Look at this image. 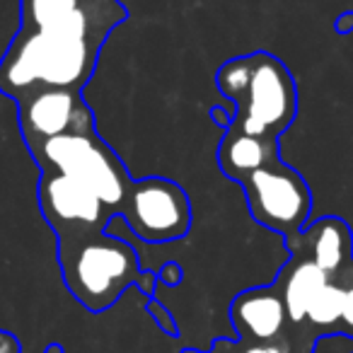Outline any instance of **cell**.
<instances>
[{
    "label": "cell",
    "mask_w": 353,
    "mask_h": 353,
    "mask_svg": "<svg viewBox=\"0 0 353 353\" xmlns=\"http://www.w3.org/2000/svg\"><path fill=\"white\" fill-rule=\"evenodd\" d=\"M109 32L99 27L20 30L0 61V92L22 99L39 90H80Z\"/></svg>",
    "instance_id": "1"
},
{
    "label": "cell",
    "mask_w": 353,
    "mask_h": 353,
    "mask_svg": "<svg viewBox=\"0 0 353 353\" xmlns=\"http://www.w3.org/2000/svg\"><path fill=\"white\" fill-rule=\"evenodd\" d=\"M63 283L88 312H104L136 285L152 298L157 285L155 271L141 266V256L131 242L107 230L65 232L56 235Z\"/></svg>",
    "instance_id": "2"
},
{
    "label": "cell",
    "mask_w": 353,
    "mask_h": 353,
    "mask_svg": "<svg viewBox=\"0 0 353 353\" xmlns=\"http://www.w3.org/2000/svg\"><path fill=\"white\" fill-rule=\"evenodd\" d=\"M41 172H61L73 176L92 192L104 206L119 216L131 189V174L119 155L99 138V133H65L27 145Z\"/></svg>",
    "instance_id": "3"
},
{
    "label": "cell",
    "mask_w": 353,
    "mask_h": 353,
    "mask_svg": "<svg viewBox=\"0 0 353 353\" xmlns=\"http://www.w3.org/2000/svg\"><path fill=\"white\" fill-rule=\"evenodd\" d=\"M298 114V88L288 65L274 54L254 51L245 90L235 97L232 126L266 141L279 136Z\"/></svg>",
    "instance_id": "4"
},
{
    "label": "cell",
    "mask_w": 353,
    "mask_h": 353,
    "mask_svg": "<svg viewBox=\"0 0 353 353\" xmlns=\"http://www.w3.org/2000/svg\"><path fill=\"white\" fill-rule=\"evenodd\" d=\"M250 216L266 230L279 232L285 242L303 232L312 211V192L298 170L283 160L256 170L242 182Z\"/></svg>",
    "instance_id": "5"
},
{
    "label": "cell",
    "mask_w": 353,
    "mask_h": 353,
    "mask_svg": "<svg viewBox=\"0 0 353 353\" xmlns=\"http://www.w3.org/2000/svg\"><path fill=\"white\" fill-rule=\"evenodd\" d=\"M119 216L133 237L150 245L182 240L192 230V201L182 184L165 176L133 179Z\"/></svg>",
    "instance_id": "6"
},
{
    "label": "cell",
    "mask_w": 353,
    "mask_h": 353,
    "mask_svg": "<svg viewBox=\"0 0 353 353\" xmlns=\"http://www.w3.org/2000/svg\"><path fill=\"white\" fill-rule=\"evenodd\" d=\"M37 196L41 213L56 235L107 230V223L117 216L92 192L61 172H41Z\"/></svg>",
    "instance_id": "7"
},
{
    "label": "cell",
    "mask_w": 353,
    "mask_h": 353,
    "mask_svg": "<svg viewBox=\"0 0 353 353\" xmlns=\"http://www.w3.org/2000/svg\"><path fill=\"white\" fill-rule=\"evenodd\" d=\"M17 119L27 145L65 133L94 131V119L75 90H39L17 99Z\"/></svg>",
    "instance_id": "8"
},
{
    "label": "cell",
    "mask_w": 353,
    "mask_h": 353,
    "mask_svg": "<svg viewBox=\"0 0 353 353\" xmlns=\"http://www.w3.org/2000/svg\"><path fill=\"white\" fill-rule=\"evenodd\" d=\"M228 324L237 341L266 343L290 336L288 314L276 283L245 288L232 298L228 307Z\"/></svg>",
    "instance_id": "9"
},
{
    "label": "cell",
    "mask_w": 353,
    "mask_h": 353,
    "mask_svg": "<svg viewBox=\"0 0 353 353\" xmlns=\"http://www.w3.org/2000/svg\"><path fill=\"white\" fill-rule=\"evenodd\" d=\"M285 245L290 254L314 261L334 283L353 266V232L348 223L336 216H324L312 225H305L303 232Z\"/></svg>",
    "instance_id": "10"
},
{
    "label": "cell",
    "mask_w": 353,
    "mask_h": 353,
    "mask_svg": "<svg viewBox=\"0 0 353 353\" xmlns=\"http://www.w3.org/2000/svg\"><path fill=\"white\" fill-rule=\"evenodd\" d=\"M281 290V298L285 305V314H288L290 332L300 329L307 317V307L314 300V295L329 283V276L319 269L314 261L305 259V256L290 254V259L281 266L279 279L274 281Z\"/></svg>",
    "instance_id": "11"
},
{
    "label": "cell",
    "mask_w": 353,
    "mask_h": 353,
    "mask_svg": "<svg viewBox=\"0 0 353 353\" xmlns=\"http://www.w3.org/2000/svg\"><path fill=\"white\" fill-rule=\"evenodd\" d=\"M276 160H281L279 141L250 136V133L235 128L232 123L223 133L221 145H218V165H221L223 174L237 184H242L247 176H252L256 170Z\"/></svg>",
    "instance_id": "12"
},
{
    "label": "cell",
    "mask_w": 353,
    "mask_h": 353,
    "mask_svg": "<svg viewBox=\"0 0 353 353\" xmlns=\"http://www.w3.org/2000/svg\"><path fill=\"white\" fill-rule=\"evenodd\" d=\"M250 70H252V54L225 61L216 73V85L221 90V94H225L230 102H235V97L245 90L247 80H250Z\"/></svg>",
    "instance_id": "13"
},
{
    "label": "cell",
    "mask_w": 353,
    "mask_h": 353,
    "mask_svg": "<svg viewBox=\"0 0 353 353\" xmlns=\"http://www.w3.org/2000/svg\"><path fill=\"white\" fill-rule=\"evenodd\" d=\"M218 346L223 353H293V343L290 336L279 339V341H266V343H245L237 339H218Z\"/></svg>",
    "instance_id": "14"
},
{
    "label": "cell",
    "mask_w": 353,
    "mask_h": 353,
    "mask_svg": "<svg viewBox=\"0 0 353 353\" xmlns=\"http://www.w3.org/2000/svg\"><path fill=\"white\" fill-rule=\"evenodd\" d=\"M343 288V307H341V319H339L336 336H346L353 341V266L336 281Z\"/></svg>",
    "instance_id": "15"
},
{
    "label": "cell",
    "mask_w": 353,
    "mask_h": 353,
    "mask_svg": "<svg viewBox=\"0 0 353 353\" xmlns=\"http://www.w3.org/2000/svg\"><path fill=\"white\" fill-rule=\"evenodd\" d=\"M145 307H148V314H150L152 322L157 324V329H160L162 334H167V336H179V322H176L174 314H172V310L167 307L162 300L148 298Z\"/></svg>",
    "instance_id": "16"
},
{
    "label": "cell",
    "mask_w": 353,
    "mask_h": 353,
    "mask_svg": "<svg viewBox=\"0 0 353 353\" xmlns=\"http://www.w3.org/2000/svg\"><path fill=\"white\" fill-rule=\"evenodd\" d=\"M155 276H157V285L176 288V285L182 283L184 271H182V266L176 264V261H167V264H162V266H160V271H155Z\"/></svg>",
    "instance_id": "17"
},
{
    "label": "cell",
    "mask_w": 353,
    "mask_h": 353,
    "mask_svg": "<svg viewBox=\"0 0 353 353\" xmlns=\"http://www.w3.org/2000/svg\"><path fill=\"white\" fill-rule=\"evenodd\" d=\"M0 353H22L17 336H12L10 332H0Z\"/></svg>",
    "instance_id": "18"
},
{
    "label": "cell",
    "mask_w": 353,
    "mask_h": 353,
    "mask_svg": "<svg viewBox=\"0 0 353 353\" xmlns=\"http://www.w3.org/2000/svg\"><path fill=\"white\" fill-rule=\"evenodd\" d=\"M334 30H336L339 34H348V32L353 30V10H343L341 15L334 20Z\"/></svg>",
    "instance_id": "19"
},
{
    "label": "cell",
    "mask_w": 353,
    "mask_h": 353,
    "mask_svg": "<svg viewBox=\"0 0 353 353\" xmlns=\"http://www.w3.org/2000/svg\"><path fill=\"white\" fill-rule=\"evenodd\" d=\"M211 119L216 123H221L223 131H228V128H230V123H232V119H235V114L225 112V109H221V107H213L211 109Z\"/></svg>",
    "instance_id": "20"
},
{
    "label": "cell",
    "mask_w": 353,
    "mask_h": 353,
    "mask_svg": "<svg viewBox=\"0 0 353 353\" xmlns=\"http://www.w3.org/2000/svg\"><path fill=\"white\" fill-rule=\"evenodd\" d=\"M184 353H223V351H221V346H218V343H213V346L208 348V351H196V348H184Z\"/></svg>",
    "instance_id": "21"
},
{
    "label": "cell",
    "mask_w": 353,
    "mask_h": 353,
    "mask_svg": "<svg viewBox=\"0 0 353 353\" xmlns=\"http://www.w3.org/2000/svg\"><path fill=\"white\" fill-rule=\"evenodd\" d=\"M44 353H65V348L61 346V343H49V346L44 348Z\"/></svg>",
    "instance_id": "22"
},
{
    "label": "cell",
    "mask_w": 353,
    "mask_h": 353,
    "mask_svg": "<svg viewBox=\"0 0 353 353\" xmlns=\"http://www.w3.org/2000/svg\"><path fill=\"white\" fill-rule=\"evenodd\" d=\"M293 353H295V351H293Z\"/></svg>",
    "instance_id": "23"
}]
</instances>
